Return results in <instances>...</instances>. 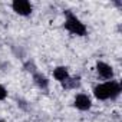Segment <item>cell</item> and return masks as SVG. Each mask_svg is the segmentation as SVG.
<instances>
[{
	"mask_svg": "<svg viewBox=\"0 0 122 122\" xmlns=\"http://www.w3.org/2000/svg\"><path fill=\"white\" fill-rule=\"evenodd\" d=\"M32 79H33V83L40 89V91H47L49 89V83H50V81L47 79V76L45 75V73H42V72H35L33 75H32Z\"/></svg>",
	"mask_w": 122,
	"mask_h": 122,
	"instance_id": "6",
	"label": "cell"
},
{
	"mask_svg": "<svg viewBox=\"0 0 122 122\" xmlns=\"http://www.w3.org/2000/svg\"><path fill=\"white\" fill-rule=\"evenodd\" d=\"M95 69H96V73L101 79H105V81H112L113 79V75H115L113 68L109 63L103 62V60H98Z\"/></svg>",
	"mask_w": 122,
	"mask_h": 122,
	"instance_id": "4",
	"label": "cell"
},
{
	"mask_svg": "<svg viewBox=\"0 0 122 122\" xmlns=\"http://www.w3.org/2000/svg\"><path fill=\"white\" fill-rule=\"evenodd\" d=\"M7 98V89L0 83V101H5Z\"/></svg>",
	"mask_w": 122,
	"mask_h": 122,
	"instance_id": "10",
	"label": "cell"
},
{
	"mask_svg": "<svg viewBox=\"0 0 122 122\" xmlns=\"http://www.w3.org/2000/svg\"><path fill=\"white\" fill-rule=\"evenodd\" d=\"M65 16H66L65 17V29L69 33H72L75 36H86L88 27L76 15H73L71 10H66Z\"/></svg>",
	"mask_w": 122,
	"mask_h": 122,
	"instance_id": "2",
	"label": "cell"
},
{
	"mask_svg": "<svg viewBox=\"0 0 122 122\" xmlns=\"http://www.w3.org/2000/svg\"><path fill=\"white\" fill-rule=\"evenodd\" d=\"M63 89H76L81 86V78L79 76H69L65 82L60 83Z\"/></svg>",
	"mask_w": 122,
	"mask_h": 122,
	"instance_id": "8",
	"label": "cell"
},
{
	"mask_svg": "<svg viewBox=\"0 0 122 122\" xmlns=\"http://www.w3.org/2000/svg\"><path fill=\"white\" fill-rule=\"evenodd\" d=\"M23 68H25V71H27V72H32V75H33L35 72H37V71H36L37 68H36V65H35V62H33V60H27V62L25 63V66H23Z\"/></svg>",
	"mask_w": 122,
	"mask_h": 122,
	"instance_id": "9",
	"label": "cell"
},
{
	"mask_svg": "<svg viewBox=\"0 0 122 122\" xmlns=\"http://www.w3.org/2000/svg\"><path fill=\"white\" fill-rule=\"evenodd\" d=\"M12 9L16 15L19 16H23V17H27L32 15L33 12V6L29 0H13L12 2Z\"/></svg>",
	"mask_w": 122,
	"mask_h": 122,
	"instance_id": "3",
	"label": "cell"
},
{
	"mask_svg": "<svg viewBox=\"0 0 122 122\" xmlns=\"http://www.w3.org/2000/svg\"><path fill=\"white\" fill-rule=\"evenodd\" d=\"M122 92V88L118 81H106L103 83H98L93 88V95L98 101H115Z\"/></svg>",
	"mask_w": 122,
	"mask_h": 122,
	"instance_id": "1",
	"label": "cell"
},
{
	"mask_svg": "<svg viewBox=\"0 0 122 122\" xmlns=\"http://www.w3.org/2000/svg\"><path fill=\"white\" fill-rule=\"evenodd\" d=\"M0 122H6V121H5V119H0Z\"/></svg>",
	"mask_w": 122,
	"mask_h": 122,
	"instance_id": "11",
	"label": "cell"
},
{
	"mask_svg": "<svg viewBox=\"0 0 122 122\" xmlns=\"http://www.w3.org/2000/svg\"><path fill=\"white\" fill-rule=\"evenodd\" d=\"M69 76H71V75H69V69H68L66 66H56V68L53 69V78H55V81H57L59 83L65 82Z\"/></svg>",
	"mask_w": 122,
	"mask_h": 122,
	"instance_id": "7",
	"label": "cell"
},
{
	"mask_svg": "<svg viewBox=\"0 0 122 122\" xmlns=\"http://www.w3.org/2000/svg\"><path fill=\"white\" fill-rule=\"evenodd\" d=\"M73 105L76 109L79 111H89L92 108V99L86 95V93H78L73 99Z\"/></svg>",
	"mask_w": 122,
	"mask_h": 122,
	"instance_id": "5",
	"label": "cell"
}]
</instances>
